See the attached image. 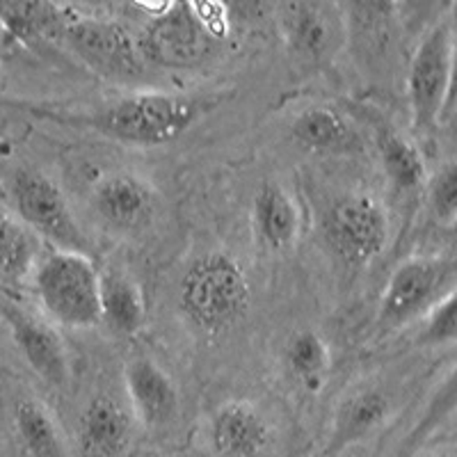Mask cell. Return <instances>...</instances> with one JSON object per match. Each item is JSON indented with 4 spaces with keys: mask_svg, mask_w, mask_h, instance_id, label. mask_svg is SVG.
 Instances as JSON below:
<instances>
[{
    "mask_svg": "<svg viewBox=\"0 0 457 457\" xmlns=\"http://www.w3.org/2000/svg\"><path fill=\"white\" fill-rule=\"evenodd\" d=\"M329 250L348 265L364 268L389 243L391 224L385 204L369 193H348L334 199L322 218Z\"/></svg>",
    "mask_w": 457,
    "mask_h": 457,
    "instance_id": "obj_9",
    "label": "cell"
},
{
    "mask_svg": "<svg viewBox=\"0 0 457 457\" xmlns=\"http://www.w3.org/2000/svg\"><path fill=\"white\" fill-rule=\"evenodd\" d=\"M428 457H455L453 453H435V455H428Z\"/></svg>",
    "mask_w": 457,
    "mask_h": 457,
    "instance_id": "obj_27",
    "label": "cell"
},
{
    "mask_svg": "<svg viewBox=\"0 0 457 457\" xmlns=\"http://www.w3.org/2000/svg\"><path fill=\"white\" fill-rule=\"evenodd\" d=\"M391 416L389 395L379 389H354L334 410L328 446L322 457H334L385 426Z\"/></svg>",
    "mask_w": 457,
    "mask_h": 457,
    "instance_id": "obj_18",
    "label": "cell"
},
{
    "mask_svg": "<svg viewBox=\"0 0 457 457\" xmlns=\"http://www.w3.org/2000/svg\"><path fill=\"white\" fill-rule=\"evenodd\" d=\"M252 288L243 265L227 252H206L187 265L179 284V309L204 332L231 328L250 309Z\"/></svg>",
    "mask_w": 457,
    "mask_h": 457,
    "instance_id": "obj_3",
    "label": "cell"
},
{
    "mask_svg": "<svg viewBox=\"0 0 457 457\" xmlns=\"http://www.w3.org/2000/svg\"><path fill=\"white\" fill-rule=\"evenodd\" d=\"M39 259V240L16 218L14 211L0 206V272L7 277H30Z\"/></svg>",
    "mask_w": 457,
    "mask_h": 457,
    "instance_id": "obj_24",
    "label": "cell"
},
{
    "mask_svg": "<svg viewBox=\"0 0 457 457\" xmlns=\"http://www.w3.org/2000/svg\"><path fill=\"white\" fill-rule=\"evenodd\" d=\"M57 39L101 79L130 83L142 79L145 57L137 37L126 26L104 16H80L73 12Z\"/></svg>",
    "mask_w": 457,
    "mask_h": 457,
    "instance_id": "obj_7",
    "label": "cell"
},
{
    "mask_svg": "<svg viewBox=\"0 0 457 457\" xmlns=\"http://www.w3.org/2000/svg\"><path fill=\"white\" fill-rule=\"evenodd\" d=\"M270 439V423L250 400H227L208 419L206 442L213 457H259Z\"/></svg>",
    "mask_w": 457,
    "mask_h": 457,
    "instance_id": "obj_14",
    "label": "cell"
},
{
    "mask_svg": "<svg viewBox=\"0 0 457 457\" xmlns=\"http://www.w3.org/2000/svg\"><path fill=\"white\" fill-rule=\"evenodd\" d=\"M220 104L222 96L218 94L146 89L87 112L35 108V114L55 124L89 130L117 145L156 149L179 140Z\"/></svg>",
    "mask_w": 457,
    "mask_h": 457,
    "instance_id": "obj_1",
    "label": "cell"
},
{
    "mask_svg": "<svg viewBox=\"0 0 457 457\" xmlns=\"http://www.w3.org/2000/svg\"><path fill=\"white\" fill-rule=\"evenodd\" d=\"M124 386L136 423L149 430H161L177 419L181 407L179 389L154 359H130L124 366Z\"/></svg>",
    "mask_w": 457,
    "mask_h": 457,
    "instance_id": "obj_13",
    "label": "cell"
},
{
    "mask_svg": "<svg viewBox=\"0 0 457 457\" xmlns=\"http://www.w3.org/2000/svg\"><path fill=\"white\" fill-rule=\"evenodd\" d=\"M14 426L30 457H69L62 428L42 400H19L14 410Z\"/></svg>",
    "mask_w": 457,
    "mask_h": 457,
    "instance_id": "obj_22",
    "label": "cell"
},
{
    "mask_svg": "<svg viewBox=\"0 0 457 457\" xmlns=\"http://www.w3.org/2000/svg\"><path fill=\"white\" fill-rule=\"evenodd\" d=\"M0 39H5V28H3V23H0Z\"/></svg>",
    "mask_w": 457,
    "mask_h": 457,
    "instance_id": "obj_28",
    "label": "cell"
},
{
    "mask_svg": "<svg viewBox=\"0 0 457 457\" xmlns=\"http://www.w3.org/2000/svg\"><path fill=\"white\" fill-rule=\"evenodd\" d=\"M89 206L108 228L136 234L156 218L158 193L149 179L136 171H110L94 183Z\"/></svg>",
    "mask_w": 457,
    "mask_h": 457,
    "instance_id": "obj_12",
    "label": "cell"
},
{
    "mask_svg": "<svg viewBox=\"0 0 457 457\" xmlns=\"http://www.w3.org/2000/svg\"><path fill=\"white\" fill-rule=\"evenodd\" d=\"M10 197L14 215L30 228L37 240L53 245V250L83 252L87 238L73 213L62 187L39 170H19L12 179Z\"/></svg>",
    "mask_w": 457,
    "mask_h": 457,
    "instance_id": "obj_8",
    "label": "cell"
},
{
    "mask_svg": "<svg viewBox=\"0 0 457 457\" xmlns=\"http://www.w3.org/2000/svg\"><path fill=\"white\" fill-rule=\"evenodd\" d=\"M252 236L261 250L284 254L293 250L302 231V211L284 183L263 181L252 202Z\"/></svg>",
    "mask_w": 457,
    "mask_h": 457,
    "instance_id": "obj_15",
    "label": "cell"
},
{
    "mask_svg": "<svg viewBox=\"0 0 457 457\" xmlns=\"http://www.w3.org/2000/svg\"><path fill=\"white\" fill-rule=\"evenodd\" d=\"M455 291V261L451 256H410L400 261L379 297L382 332L421 320L436 302Z\"/></svg>",
    "mask_w": 457,
    "mask_h": 457,
    "instance_id": "obj_6",
    "label": "cell"
},
{
    "mask_svg": "<svg viewBox=\"0 0 457 457\" xmlns=\"http://www.w3.org/2000/svg\"><path fill=\"white\" fill-rule=\"evenodd\" d=\"M426 204L439 227H453L457 218V170L455 162H444L426 181Z\"/></svg>",
    "mask_w": 457,
    "mask_h": 457,
    "instance_id": "obj_25",
    "label": "cell"
},
{
    "mask_svg": "<svg viewBox=\"0 0 457 457\" xmlns=\"http://www.w3.org/2000/svg\"><path fill=\"white\" fill-rule=\"evenodd\" d=\"M375 145H378L382 170H385L395 193H423L428 181V167L419 145L411 142L407 136H403V133H398L395 129H391V126H378Z\"/></svg>",
    "mask_w": 457,
    "mask_h": 457,
    "instance_id": "obj_20",
    "label": "cell"
},
{
    "mask_svg": "<svg viewBox=\"0 0 457 457\" xmlns=\"http://www.w3.org/2000/svg\"><path fill=\"white\" fill-rule=\"evenodd\" d=\"M149 21L137 37L146 64L161 69L202 67L215 53L220 37L208 26L199 5L167 3L146 16Z\"/></svg>",
    "mask_w": 457,
    "mask_h": 457,
    "instance_id": "obj_5",
    "label": "cell"
},
{
    "mask_svg": "<svg viewBox=\"0 0 457 457\" xmlns=\"http://www.w3.org/2000/svg\"><path fill=\"white\" fill-rule=\"evenodd\" d=\"M455 71V19L453 5L423 32L407 67L405 94L411 129L430 133L448 110Z\"/></svg>",
    "mask_w": 457,
    "mask_h": 457,
    "instance_id": "obj_4",
    "label": "cell"
},
{
    "mask_svg": "<svg viewBox=\"0 0 457 457\" xmlns=\"http://www.w3.org/2000/svg\"><path fill=\"white\" fill-rule=\"evenodd\" d=\"M284 364L304 394H320L332 370V350L316 329H300L286 343Z\"/></svg>",
    "mask_w": 457,
    "mask_h": 457,
    "instance_id": "obj_21",
    "label": "cell"
},
{
    "mask_svg": "<svg viewBox=\"0 0 457 457\" xmlns=\"http://www.w3.org/2000/svg\"><path fill=\"white\" fill-rule=\"evenodd\" d=\"M39 312L57 329H92L101 322V272L83 252L51 250L30 272Z\"/></svg>",
    "mask_w": 457,
    "mask_h": 457,
    "instance_id": "obj_2",
    "label": "cell"
},
{
    "mask_svg": "<svg viewBox=\"0 0 457 457\" xmlns=\"http://www.w3.org/2000/svg\"><path fill=\"white\" fill-rule=\"evenodd\" d=\"M73 10L53 3H0V23L5 28V37L16 42H32V39H48L57 37Z\"/></svg>",
    "mask_w": 457,
    "mask_h": 457,
    "instance_id": "obj_23",
    "label": "cell"
},
{
    "mask_svg": "<svg viewBox=\"0 0 457 457\" xmlns=\"http://www.w3.org/2000/svg\"><path fill=\"white\" fill-rule=\"evenodd\" d=\"M3 318L12 334V341L23 354L26 364L53 389L64 391L71 385V359L67 353L60 329L42 313H32L28 309L3 302Z\"/></svg>",
    "mask_w": 457,
    "mask_h": 457,
    "instance_id": "obj_11",
    "label": "cell"
},
{
    "mask_svg": "<svg viewBox=\"0 0 457 457\" xmlns=\"http://www.w3.org/2000/svg\"><path fill=\"white\" fill-rule=\"evenodd\" d=\"M457 337V307L455 291L436 302L435 307L421 318L419 343L428 348H451Z\"/></svg>",
    "mask_w": 457,
    "mask_h": 457,
    "instance_id": "obj_26",
    "label": "cell"
},
{
    "mask_svg": "<svg viewBox=\"0 0 457 457\" xmlns=\"http://www.w3.org/2000/svg\"><path fill=\"white\" fill-rule=\"evenodd\" d=\"M291 136L304 149L329 156H353L364 149V137L353 117L325 104L302 108L291 121Z\"/></svg>",
    "mask_w": 457,
    "mask_h": 457,
    "instance_id": "obj_16",
    "label": "cell"
},
{
    "mask_svg": "<svg viewBox=\"0 0 457 457\" xmlns=\"http://www.w3.org/2000/svg\"><path fill=\"white\" fill-rule=\"evenodd\" d=\"M277 26L288 55L304 67H320L345 42L341 5L329 3H281L275 7Z\"/></svg>",
    "mask_w": 457,
    "mask_h": 457,
    "instance_id": "obj_10",
    "label": "cell"
},
{
    "mask_svg": "<svg viewBox=\"0 0 457 457\" xmlns=\"http://www.w3.org/2000/svg\"><path fill=\"white\" fill-rule=\"evenodd\" d=\"M101 320L121 337H136L146 325V300L129 272H101Z\"/></svg>",
    "mask_w": 457,
    "mask_h": 457,
    "instance_id": "obj_19",
    "label": "cell"
},
{
    "mask_svg": "<svg viewBox=\"0 0 457 457\" xmlns=\"http://www.w3.org/2000/svg\"><path fill=\"white\" fill-rule=\"evenodd\" d=\"M136 419L117 398L101 394L89 400L79 419V448L87 457H117L129 448Z\"/></svg>",
    "mask_w": 457,
    "mask_h": 457,
    "instance_id": "obj_17",
    "label": "cell"
}]
</instances>
